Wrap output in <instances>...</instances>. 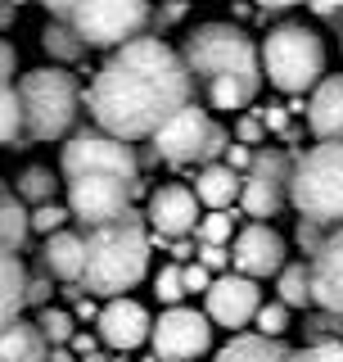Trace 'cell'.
I'll return each instance as SVG.
<instances>
[{
    "mask_svg": "<svg viewBox=\"0 0 343 362\" xmlns=\"http://www.w3.org/2000/svg\"><path fill=\"white\" fill-rule=\"evenodd\" d=\"M54 190H59V177H54L45 163L23 168L18 181H14V195H18L23 204H45V199H54Z\"/></svg>",
    "mask_w": 343,
    "mask_h": 362,
    "instance_id": "26",
    "label": "cell"
},
{
    "mask_svg": "<svg viewBox=\"0 0 343 362\" xmlns=\"http://www.w3.org/2000/svg\"><path fill=\"white\" fill-rule=\"evenodd\" d=\"M289 204L299 209V218H312L321 226L343 222V141H321L312 150H294Z\"/></svg>",
    "mask_w": 343,
    "mask_h": 362,
    "instance_id": "5",
    "label": "cell"
},
{
    "mask_svg": "<svg viewBox=\"0 0 343 362\" xmlns=\"http://www.w3.org/2000/svg\"><path fill=\"white\" fill-rule=\"evenodd\" d=\"M262 77L284 95H307L325 73V41L303 23H280L258 45Z\"/></svg>",
    "mask_w": 343,
    "mask_h": 362,
    "instance_id": "6",
    "label": "cell"
},
{
    "mask_svg": "<svg viewBox=\"0 0 343 362\" xmlns=\"http://www.w3.org/2000/svg\"><path fill=\"white\" fill-rule=\"evenodd\" d=\"M307 339H343V313H330V308H321V313H312L307 317Z\"/></svg>",
    "mask_w": 343,
    "mask_h": 362,
    "instance_id": "35",
    "label": "cell"
},
{
    "mask_svg": "<svg viewBox=\"0 0 343 362\" xmlns=\"http://www.w3.org/2000/svg\"><path fill=\"white\" fill-rule=\"evenodd\" d=\"M95 313H100V308L90 303V294H82V299L73 303V322H95Z\"/></svg>",
    "mask_w": 343,
    "mask_h": 362,
    "instance_id": "47",
    "label": "cell"
},
{
    "mask_svg": "<svg viewBox=\"0 0 343 362\" xmlns=\"http://www.w3.org/2000/svg\"><path fill=\"white\" fill-rule=\"evenodd\" d=\"M307 286H312L316 308L343 313V222L330 226L321 249L307 258Z\"/></svg>",
    "mask_w": 343,
    "mask_h": 362,
    "instance_id": "16",
    "label": "cell"
},
{
    "mask_svg": "<svg viewBox=\"0 0 343 362\" xmlns=\"http://www.w3.org/2000/svg\"><path fill=\"white\" fill-rule=\"evenodd\" d=\"M37 263L50 272L54 281H77V272H82V231H64V226L50 231Z\"/></svg>",
    "mask_w": 343,
    "mask_h": 362,
    "instance_id": "19",
    "label": "cell"
},
{
    "mask_svg": "<svg viewBox=\"0 0 343 362\" xmlns=\"http://www.w3.org/2000/svg\"><path fill=\"white\" fill-rule=\"evenodd\" d=\"M14 73H18V50L0 37V82H14Z\"/></svg>",
    "mask_w": 343,
    "mask_h": 362,
    "instance_id": "44",
    "label": "cell"
},
{
    "mask_svg": "<svg viewBox=\"0 0 343 362\" xmlns=\"http://www.w3.org/2000/svg\"><path fill=\"white\" fill-rule=\"evenodd\" d=\"M50 294H54L50 272L37 263V272H28V281H23V303H28V308H41V303H50Z\"/></svg>",
    "mask_w": 343,
    "mask_h": 362,
    "instance_id": "36",
    "label": "cell"
},
{
    "mask_svg": "<svg viewBox=\"0 0 343 362\" xmlns=\"http://www.w3.org/2000/svg\"><path fill=\"white\" fill-rule=\"evenodd\" d=\"M163 5H181V0H163Z\"/></svg>",
    "mask_w": 343,
    "mask_h": 362,
    "instance_id": "57",
    "label": "cell"
},
{
    "mask_svg": "<svg viewBox=\"0 0 343 362\" xmlns=\"http://www.w3.org/2000/svg\"><path fill=\"white\" fill-rule=\"evenodd\" d=\"M140 362H158V358H154V354H150V358H140Z\"/></svg>",
    "mask_w": 343,
    "mask_h": 362,
    "instance_id": "55",
    "label": "cell"
},
{
    "mask_svg": "<svg viewBox=\"0 0 343 362\" xmlns=\"http://www.w3.org/2000/svg\"><path fill=\"white\" fill-rule=\"evenodd\" d=\"M64 222H68V204L45 199V204H32V209H28V226H32V231H41V235L59 231Z\"/></svg>",
    "mask_w": 343,
    "mask_h": 362,
    "instance_id": "31",
    "label": "cell"
},
{
    "mask_svg": "<svg viewBox=\"0 0 343 362\" xmlns=\"http://www.w3.org/2000/svg\"><path fill=\"white\" fill-rule=\"evenodd\" d=\"M150 308L145 303L127 299V294H113V299H104V308L95 313V326H100V344L118 349V354H131V349H140L145 339H150Z\"/></svg>",
    "mask_w": 343,
    "mask_h": 362,
    "instance_id": "15",
    "label": "cell"
},
{
    "mask_svg": "<svg viewBox=\"0 0 343 362\" xmlns=\"http://www.w3.org/2000/svg\"><path fill=\"white\" fill-rule=\"evenodd\" d=\"M208 281H212V272L203 267L199 258H194V263H190V258L181 263V290H186V294H203V290H208Z\"/></svg>",
    "mask_w": 343,
    "mask_h": 362,
    "instance_id": "39",
    "label": "cell"
},
{
    "mask_svg": "<svg viewBox=\"0 0 343 362\" xmlns=\"http://www.w3.org/2000/svg\"><path fill=\"white\" fill-rule=\"evenodd\" d=\"M194 95L190 73L181 54L154 32L122 41L109 50L104 68L86 90V109L100 132L122 136V141H145L176 105Z\"/></svg>",
    "mask_w": 343,
    "mask_h": 362,
    "instance_id": "1",
    "label": "cell"
},
{
    "mask_svg": "<svg viewBox=\"0 0 343 362\" xmlns=\"http://www.w3.org/2000/svg\"><path fill=\"white\" fill-rule=\"evenodd\" d=\"M64 23L82 37L86 50H113L150 23V0H73Z\"/></svg>",
    "mask_w": 343,
    "mask_h": 362,
    "instance_id": "7",
    "label": "cell"
},
{
    "mask_svg": "<svg viewBox=\"0 0 343 362\" xmlns=\"http://www.w3.org/2000/svg\"><path fill=\"white\" fill-rule=\"evenodd\" d=\"M37 5H45V9H50V18H64L73 0H37Z\"/></svg>",
    "mask_w": 343,
    "mask_h": 362,
    "instance_id": "51",
    "label": "cell"
},
{
    "mask_svg": "<svg viewBox=\"0 0 343 362\" xmlns=\"http://www.w3.org/2000/svg\"><path fill=\"white\" fill-rule=\"evenodd\" d=\"M59 173L68 177H82V173H109V177H140V163H136V141H122V136L109 132H77L68 136L64 154H59Z\"/></svg>",
    "mask_w": 343,
    "mask_h": 362,
    "instance_id": "9",
    "label": "cell"
},
{
    "mask_svg": "<svg viewBox=\"0 0 343 362\" xmlns=\"http://www.w3.org/2000/svg\"><path fill=\"white\" fill-rule=\"evenodd\" d=\"M41 50L50 54L54 64H77V59L86 54V45H82V37H77V32L68 28L64 18H50V23L41 28Z\"/></svg>",
    "mask_w": 343,
    "mask_h": 362,
    "instance_id": "25",
    "label": "cell"
},
{
    "mask_svg": "<svg viewBox=\"0 0 343 362\" xmlns=\"http://www.w3.org/2000/svg\"><path fill=\"white\" fill-rule=\"evenodd\" d=\"M28 235H32V226H28V204H23L14 190L0 186V245L18 254V249L28 245Z\"/></svg>",
    "mask_w": 343,
    "mask_h": 362,
    "instance_id": "23",
    "label": "cell"
},
{
    "mask_svg": "<svg viewBox=\"0 0 343 362\" xmlns=\"http://www.w3.org/2000/svg\"><path fill=\"white\" fill-rule=\"evenodd\" d=\"M194 199L208 204V209H231V204L239 199V173L231 163H222V158L203 163L199 181H194Z\"/></svg>",
    "mask_w": 343,
    "mask_h": 362,
    "instance_id": "20",
    "label": "cell"
},
{
    "mask_svg": "<svg viewBox=\"0 0 343 362\" xmlns=\"http://www.w3.org/2000/svg\"><path fill=\"white\" fill-rule=\"evenodd\" d=\"M45 362H77V354L68 344H50V349H45Z\"/></svg>",
    "mask_w": 343,
    "mask_h": 362,
    "instance_id": "48",
    "label": "cell"
},
{
    "mask_svg": "<svg viewBox=\"0 0 343 362\" xmlns=\"http://www.w3.org/2000/svg\"><path fill=\"white\" fill-rule=\"evenodd\" d=\"M226 145H231V132L222 127V122H208V132H203V145H199V163H212V158L226 154Z\"/></svg>",
    "mask_w": 343,
    "mask_h": 362,
    "instance_id": "37",
    "label": "cell"
},
{
    "mask_svg": "<svg viewBox=\"0 0 343 362\" xmlns=\"http://www.w3.org/2000/svg\"><path fill=\"white\" fill-rule=\"evenodd\" d=\"M9 5H28V0H9Z\"/></svg>",
    "mask_w": 343,
    "mask_h": 362,
    "instance_id": "56",
    "label": "cell"
},
{
    "mask_svg": "<svg viewBox=\"0 0 343 362\" xmlns=\"http://www.w3.org/2000/svg\"><path fill=\"white\" fill-rule=\"evenodd\" d=\"M18 113H23V136L28 141H59L73 132L77 113H82V86L68 73V64L32 68L18 82Z\"/></svg>",
    "mask_w": 343,
    "mask_h": 362,
    "instance_id": "4",
    "label": "cell"
},
{
    "mask_svg": "<svg viewBox=\"0 0 343 362\" xmlns=\"http://www.w3.org/2000/svg\"><path fill=\"white\" fill-rule=\"evenodd\" d=\"M235 141L239 145H262V141H267V127H262L258 113H239V118H235Z\"/></svg>",
    "mask_w": 343,
    "mask_h": 362,
    "instance_id": "40",
    "label": "cell"
},
{
    "mask_svg": "<svg viewBox=\"0 0 343 362\" xmlns=\"http://www.w3.org/2000/svg\"><path fill=\"white\" fill-rule=\"evenodd\" d=\"M325 231H330V226H321V222H312V218H299V231H294V240H299V249H303V258H312L316 249H321V240H325Z\"/></svg>",
    "mask_w": 343,
    "mask_h": 362,
    "instance_id": "38",
    "label": "cell"
},
{
    "mask_svg": "<svg viewBox=\"0 0 343 362\" xmlns=\"http://www.w3.org/2000/svg\"><path fill=\"white\" fill-rule=\"evenodd\" d=\"M199 263L208 272H226L231 267V249L226 245H199Z\"/></svg>",
    "mask_w": 343,
    "mask_h": 362,
    "instance_id": "42",
    "label": "cell"
},
{
    "mask_svg": "<svg viewBox=\"0 0 343 362\" xmlns=\"http://www.w3.org/2000/svg\"><path fill=\"white\" fill-rule=\"evenodd\" d=\"M248 158H253V145H239V141H231V145H226V154H222V163H231L235 173H244V168H248Z\"/></svg>",
    "mask_w": 343,
    "mask_h": 362,
    "instance_id": "43",
    "label": "cell"
},
{
    "mask_svg": "<svg viewBox=\"0 0 343 362\" xmlns=\"http://www.w3.org/2000/svg\"><path fill=\"white\" fill-rule=\"evenodd\" d=\"M77 362H113V358H104V354H82Z\"/></svg>",
    "mask_w": 343,
    "mask_h": 362,
    "instance_id": "54",
    "label": "cell"
},
{
    "mask_svg": "<svg viewBox=\"0 0 343 362\" xmlns=\"http://www.w3.org/2000/svg\"><path fill=\"white\" fill-rule=\"evenodd\" d=\"M37 331L45 335V344H68V335L77 331V322H73L68 308H50V303H41V308H37Z\"/></svg>",
    "mask_w": 343,
    "mask_h": 362,
    "instance_id": "29",
    "label": "cell"
},
{
    "mask_svg": "<svg viewBox=\"0 0 343 362\" xmlns=\"http://www.w3.org/2000/svg\"><path fill=\"white\" fill-rule=\"evenodd\" d=\"M307 132L316 141H343V77H325L312 86V100H307Z\"/></svg>",
    "mask_w": 343,
    "mask_h": 362,
    "instance_id": "18",
    "label": "cell"
},
{
    "mask_svg": "<svg viewBox=\"0 0 343 362\" xmlns=\"http://www.w3.org/2000/svg\"><path fill=\"white\" fill-rule=\"evenodd\" d=\"M154 294H158L163 303H181V299H186V290H181V263H176V258L158 267V276H154Z\"/></svg>",
    "mask_w": 343,
    "mask_h": 362,
    "instance_id": "34",
    "label": "cell"
},
{
    "mask_svg": "<svg viewBox=\"0 0 343 362\" xmlns=\"http://www.w3.org/2000/svg\"><path fill=\"white\" fill-rule=\"evenodd\" d=\"M194 222H199V199H194L190 186L181 181H167V186L150 190V204H145V226L158 235H190Z\"/></svg>",
    "mask_w": 343,
    "mask_h": 362,
    "instance_id": "17",
    "label": "cell"
},
{
    "mask_svg": "<svg viewBox=\"0 0 343 362\" xmlns=\"http://www.w3.org/2000/svg\"><path fill=\"white\" fill-rule=\"evenodd\" d=\"M289 163L294 154L284 150H258L248 168L239 173V218H276V213L289 204Z\"/></svg>",
    "mask_w": 343,
    "mask_h": 362,
    "instance_id": "8",
    "label": "cell"
},
{
    "mask_svg": "<svg viewBox=\"0 0 343 362\" xmlns=\"http://www.w3.org/2000/svg\"><path fill=\"white\" fill-rule=\"evenodd\" d=\"M276 290H280V303L284 308H312V286H307V258H299V263H289L284 258L280 272H276Z\"/></svg>",
    "mask_w": 343,
    "mask_h": 362,
    "instance_id": "24",
    "label": "cell"
},
{
    "mask_svg": "<svg viewBox=\"0 0 343 362\" xmlns=\"http://www.w3.org/2000/svg\"><path fill=\"white\" fill-rule=\"evenodd\" d=\"M127 204H131V190L122 177H109V173L68 177V218L82 222V226H100V222L122 218Z\"/></svg>",
    "mask_w": 343,
    "mask_h": 362,
    "instance_id": "12",
    "label": "cell"
},
{
    "mask_svg": "<svg viewBox=\"0 0 343 362\" xmlns=\"http://www.w3.org/2000/svg\"><path fill=\"white\" fill-rule=\"evenodd\" d=\"M18 23V5H9V0H0V32H9Z\"/></svg>",
    "mask_w": 343,
    "mask_h": 362,
    "instance_id": "49",
    "label": "cell"
},
{
    "mask_svg": "<svg viewBox=\"0 0 343 362\" xmlns=\"http://www.w3.org/2000/svg\"><path fill=\"white\" fill-rule=\"evenodd\" d=\"M235 226H239V213H235V204L231 209H212V213H199V222H194V240L199 245H226L235 235Z\"/></svg>",
    "mask_w": 343,
    "mask_h": 362,
    "instance_id": "27",
    "label": "cell"
},
{
    "mask_svg": "<svg viewBox=\"0 0 343 362\" xmlns=\"http://www.w3.org/2000/svg\"><path fill=\"white\" fill-rule=\"evenodd\" d=\"M181 64L190 73V86L203 109L235 113L248 109L262 90V59L258 41L235 23H199L181 41Z\"/></svg>",
    "mask_w": 343,
    "mask_h": 362,
    "instance_id": "2",
    "label": "cell"
},
{
    "mask_svg": "<svg viewBox=\"0 0 343 362\" xmlns=\"http://www.w3.org/2000/svg\"><path fill=\"white\" fill-rule=\"evenodd\" d=\"M284 109H289V113H303V109H307V100H303V95H289V105H284Z\"/></svg>",
    "mask_w": 343,
    "mask_h": 362,
    "instance_id": "53",
    "label": "cell"
},
{
    "mask_svg": "<svg viewBox=\"0 0 343 362\" xmlns=\"http://www.w3.org/2000/svg\"><path fill=\"white\" fill-rule=\"evenodd\" d=\"M23 281H28V267H23V258L14 249L0 245V331H5L14 317H23Z\"/></svg>",
    "mask_w": 343,
    "mask_h": 362,
    "instance_id": "22",
    "label": "cell"
},
{
    "mask_svg": "<svg viewBox=\"0 0 343 362\" xmlns=\"http://www.w3.org/2000/svg\"><path fill=\"white\" fill-rule=\"evenodd\" d=\"M258 9H267V14H276V9H294V5H303V0H253Z\"/></svg>",
    "mask_w": 343,
    "mask_h": 362,
    "instance_id": "50",
    "label": "cell"
},
{
    "mask_svg": "<svg viewBox=\"0 0 343 362\" xmlns=\"http://www.w3.org/2000/svg\"><path fill=\"white\" fill-rule=\"evenodd\" d=\"M150 226H145V213L127 204L122 218L86 226L82 235V290L90 299H113V294L136 290L145 276H150Z\"/></svg>",
    "mask_w": 343,
    "mask_h": 362,
    "instance_id": "3",
    "label": "cell"
},
{
    "mask_svg": "<svg viewBox=\"0 0 343 362\" xmlns=\"http://www.w3.org/2000/svg\"><path fill=\"white\" fill-rule=\"evenodd\" d=\"M68 349H73V354H77V358H82V354H95V349H100V335H86V331H73V335H68Z\"/></svg>",
    "mask_w": 343,
    "mask_h": 362,
    "instance_id": "45",
    "label": "cell"
},
{
    "mask_svg": "<svg viewBox=\"0 0 343 362\" xmlns=\"http://www.w3.org/2000/svg\"><path fill=\"white\" fill-rule=\"evenodd\" d=\"M307 9H312L316 18H339L343 14V0H303Z\"/></svg>",
    "mask_w": 343,
    "mask_h": 362,
    "instance_id": "46",
    "label": "cell"
},
{
    "mask_svg": "<svg viewBox=\"0 0 343 362\" xmlns=\"http://www.w3.org/2000/svg\"><path fill=\"white\" fill-rule=\"evenodd\" d=\"M217 362H289V344L280 335H231V344L217 349Z\"/></svg>",
    "mask_w": 343,
    "mask_h": 362,
    "instance_id": "21",
    "label": "cell"
},
{
    "mask_svg": "<svg viewBox=\"0 0 343 362\" xmlns=\"http://www.w3.org/2000/svg\"><path fill=\"white\" fill-rule=\"evenodd\" d=\"M289 362H343V339H312L307 349H289Z\"/></svg>",
    "mask_w": 343,
    "mask_h": 362,
    "instance_id": "32",
    "label": "cell"
},
{
    "mask_svg": "<svg viewBox=\"0 0 343 362\" xmlns=\"http://www.w3.org/2000/svg\"><path fill=\"white\" fill-rule=\"evenodd\" d=\"M284 258H289L284 235L271 231L267 222L235 226V245H231V267L235 272H244V276H253V281H267V276H276V272H280Z\"/></svg>",
    "mask_w": 343,
    "mask_h": 362,
    "instance_id": "14",
    "label": "cell"
},
{
    "mask_svg": "<svg viewBox=\"0 0 343 362\" xmlns=\"http://www.w3.org/2000/svg\"><path fill=\"white\" fill-rule=\"evenodd\" d=\"M0 145H14L23 150L28 136H23V113H18V90L14 82H0Z\"/></svg>",
    "mask_w": 343,
    "mask_h": 362,
    "instance_id": "28",
    "label": "cell"
},
{
    "mask_svg": "<svg viewBox=\"0 0 343 362\" xmlns=\"http://www.w3.org/2000/svg\"><path fill=\"white\" fill-rule=\"evenodd\" d=\"M212 113L199 105V100H186V105H176L167 113L158 127L145 136V141L154 145L158 163H172V168H186V163H199V145H203V132H208Z\"/></svg>",
    "mask_w": 343,
    "mask_h": 362,
    "instance_id": "11",
    "label": "cell"
},
{
    "mask_svg": "<svg viewBox=\"0 0 343 362\" xmlns=\"http://www.w3.org/2000/svg\"><path fill=\"white\" fill-rule=\"evenodd\" d=\"M248 326H258V335H284V331H289V308H284L280 299H271V303L262 299L253 308V322H248Z\"/></svg>",
    "mask_w": 343,
    "mask_h": 362,
    "instance_id": "30",
    "label": "cell"
},
{
    "mask_svg": "<svg viewBox=\"0 0 343 362\" xmlns=\"http://www.w3.org/2000/svg\"><path fill=\"white\" fill-rule=\"evenodd\" d=\"M258 113V118H262V127H267V132H284V127H289V109H284V105H276V100H267V109H253Z\"/></svg>",
    "mask_w": 343,
    "mask_h": 362,
    "instance_id": "41",
    "label": "cell"
},
{
    "mask_svg": "<svg viewBox=\"0 0 343 362\" xmlns=\"http://www.w3.org/2000/svg\"><path fill=\"white\" fill-rule=\"evenodd\" d=\"M190 362H194V358H190Z\"/></svg>",
    "mask_w": 343,
    "mask_h": 362,
    "instance_id": "58",
    "label": "cell"
},
{
    "mask_svg": "<svg viewBox=\"0 0 343 362\" xmlns=\"http://www.w3.org/2000/svg\"><path fill=\"white\" fill-rule=\"evenodd\" d=\"M59 294H64L68 303H77V299H82L86 290H82V281H64V290H59Z\"/></svg>",
    "mask_w": 343,
    "mask_h": 362,
    "instance_id": "52",
    "label": "cell"
},
{
    "mask_svg": "<svg viewBox=\"0 0 343 362\" xmlns=\"http://www.w3.org/2000/svg\"><path fill=\"white\" fill-rule=\"evenodd\" d=\"M154 344V358L158 362H190L199 354H208L212 344V322L203 313L186 308V303H167L158 313V322H150V339Z\"/></svg>",
    "mask_w": 343,
    "mask_h": 362,
    "instance_id": "10",
    "label": "cell"
},
{
    "mask_svg": "<svg viewBox=\"0 0 343 362\" xmlns=\"http://www.w3.org/2000/svg\"><path fill=\"white\" fill-rule=\"evenodd\" d=\"M190 14V0H181V5H163V0H158V5H150V23H145V32H154V37H163L167 28H176L181 18Z\"/></svg>",
    "mask_w": 343,
    "mask_h": 362,
    "instance_id": "33",
    "label": "cell"
},
{
    "mask_svg": "<svg viewBox=\"0 0 343 362\" xmlns=\"http://www.w3.org/2000/svg\"><path fill=\"white\" fill-rule=\"evenodd\" d=\"M262 303V290L253 276H244V272H217L208 281V290H203V317H208L212 326H226V331H239V326L253 322V308Z\"/></svg>",
    "mask_w": 343,
    "mask_h": 362,
    "instance_id": "13",
    "label": "cell"
}]
</instances>
